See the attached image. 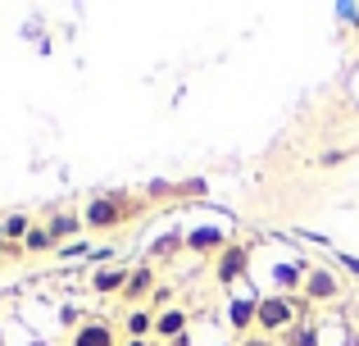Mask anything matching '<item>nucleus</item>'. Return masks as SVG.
Returning <instances> with one entry per match:
<instances>
[{
    "mask_svg": "<svg viewBox=\"0 0 359 346\" xmlns=\"http://www.w3.org/2000/svg\"><path fill=\"white\" fill-rule=\"evenodd\" d=\"M137 214H146V196L100 192V196H91L87 210H82V228H91V232H118V228H128Z\"/></svg>",
    "mask_w": 359,
    "mask_h": 346,
    "instance_id": "obj_1",
    "label": "nucleus"
},
{
    "mask_svg": "<svg viewBox=\"0 0 359 346\" xmlns=\"http://www.w3.org/2000/svg\"><path fill=\"white\" fill-rule=\"evenodd\" d=\"M300 319H305V314H300V301H296V296H278V292H269V296H259V301H255V328H259L264 338L291 333Z\"/></svg>",
    "mask_w": 359,
    "mask_h": 346,
    "instance_id": "obj_2",
    "label": "nucleus"
},
{
    "mask_svg": "<svg viewBox=\"0 0 359 346\" xmlns=\"http://www.w3.org/2000/svg\"><path fill=\"white\" fill-rule=\"evenodd\" d=\"M341 292H346V283H341V274H337L332 265H314V269L305 274V287H300V296H305L309 305L341 301Z\"/></svg>",
    "mask_w": 359,
    "mask_h": 346,
    "instance_id": "obj_3",
    "label": "nucleus"
},
{
    "mask_svg": "<svg viewBox=\"0 0 359 346\" xmlns=\"http://www.w3.org/2000/svg\"><path fill=\"white\" fill-rule=\"evenodd\" d=\"M245 269H250V251H245V241H228V246L214 255V274H219V283H237V278H245Z\"/></svg>",
    "mask_w": 359,
    "mask_h": 346,
    "instance_id": "obj_4",
    "label": "nucleus"
},
{
    "mask_svg": "<svg viewBox=\"0 0 359 346\" xmlns=\"http://www.w3.org/2000/svg\"><path fill=\"white\" fill-rule=\"evenodd\" d=\"M187 328H191V314H187L182 305H164V310H155V342L177 346L187 338Z\"/></svg>",
    "mask_w": 359,
    "mask_h": 346,
    "instance_id": "obj_5",
    "label": "nucleus"
},
{
    "mask_svg": "<svg viewBox=\"0 0 359 346\" xmlns=\"http://www.w3.org/2000/svg\"><path fill=\"white\" fill-rule=\"evenodd\" d=\"M69 346H118L114 324L109 319H82L78 328L69 333Z\"/></svg>",
    "mask_w": 359,
    "mask_h": 346,
    "instance_id": "obj_6",
    "label": "nucleus"
},
{
    "mask_svg": "<svg viewBox=\"0 0 359 346\" xmlns=\"http://www.w3.org/2000/svg\"><path fill=\"white\" fill-rule=\"evenodd\" d=\"M150 292H155V265L146 260V265L128 269V287H123V301H128V310H132V305H146Z\"/></svg>",
    "mask_w": 359,
    "mask_h": 346,
    "instance_id": "obj_7",
    "label": "nucleus"
},
{
    "mask_svg": "<svg viewBox=\"0 0 359 346\" xmlns=\"http://www.w3.org/2000/svg\"><path fill=\"white\" fill-rule=\"evenodd\" d=\"M123 333H128V342H155V305L123 310Z\"/></svg>",
    "mask_w": 359,
    "mask_h": 346,
    "instance_id": "obj_8",
    "label": "nucleus"
},
{
    "mask_svg": "<svg viewBox=\"0 0 359 346\" xmlns=\"http://www.w3.org/2000/svg\"><path fill=\"white\" fill-rule=\"evenodd\" d=\"M87 283H91L96 296H123V287H128V269H123V265H96Z\"/></svg>",
    "mask_w": 359,
    "mask_h": 346,
    "instance_id": "obj_9",
    "label": "nucleus"
},
{
    "mask_svg": "<svg viewBox=\"0 0 359 346\" xmlns=\"http://www.w3.org/2000/svg\"><path fill=\"white\" fill-rule=\"evenodd\" d=\"M305 274H309V269L300 265V260H282V265H273V292H278V296H296L300 287H305Z\"/></svg>",
    "mask_w": 359,
    "mask_h": 346,
    "instance_id": "obj_10",
    "label": "nucleus"
},
{
    "mask_svg": "<svg viewBox=\"0 0 359 346\" xmlns=\"http://www.w3.org/2000/svg\"><path fill=\"white\" fill-rule=\"evenodd\" d=\"M223 246H228L223 228H196L191 237H187V251H196V255H219Z\"/></svg>",
    "mask_w": 359,
    "mask_h": 346,
    "instance_id": "obj_11",
    "label": "nucleus"
},
{
    "mask_svg": "<svg viewBox=\"0 0 359 346\" xmlns=\"http://www.w3.org/2000/svg\"><path fill=\"white\" fill-rule=\"evenodd\" d=\"M255 301H259V296H241V301L228 305V324L237 333H250L255 328Z\"/></svg>",
    "mask_w": 359,
    "mask_h": 346,
    "instance_id": "obj_12",
    "label": "nucleus"
},
{
    "mask_svg": "<svg viewBox=\"0 0 359 346\" xmlns=\"http://www.w3.org/2000/svg\"><path fill=\"white\" fill-rule=\"evenodd\" d=\"M46 228H50V237H55V241H64V237H78V228H82V214H73V210H60V214H50V219H46Z\"/></svg>",
    "mask_w": 359,
    "mask_h": 346,
    "instance_id": "obj_13",
    "label": "nucleus"
},
{
    "mask_svg": "<svg viewBox=\"0 0 359 346\" xmlns=\"http://www.w3.org/2000/svg\"><path fill=\"white\" fill-rule=\"evenodd\" d=\"M55 246V237H50V228H46V223H32V232H27L23 237V251L27 255H46V251Z\"/></svg>",
    "mask_w": 359,
    "mask_h": 346,
    "instance_id": "obj_14",
    "label": "nucleus"
},
{
    "mask_svg": "<svg viewBox=\"0 0 359 346\" xmlns=\"http://www.w3.org/2000/svg\"><path fill=\"white\" fill-rule=\"evenodd\" d=\"M27 232H32V219H27V214H9L5 219V241H23Z\"/></svg>",
    "mask_w": 359,
    "mask_h": 346,
    "instance_id": "obj_15",
    "label": "nucleus"
},
{
    "mask_svg": "<svg viewBox=\"0 0 359 346\" xmlns=\"http://www.w3.org/2000/svg\"><path fill=\"white\" fill-rule=\"evenodd\" d=\"M123 346H150V342H123Z\"/></svg>",
    "mask_w": 359,
    "mask_h": 346,
    "instance_id": "obj_16",
    "label": "nucleus"
},
{
    "mask_svg": "<svg viewBox=\"0 0 359 346\" xmlns=\"http://www.w3.org/2000/svg\"><path fill=\"white\" fill-rule=\"evenodd\" d=\"M0 246H5V223H0Z\"/></svg>",
    "mask_w": 359,
    "mask_h": 346,
    "instance_id": "obj_17",
    "label": "nucleus"
}]
</instances>
